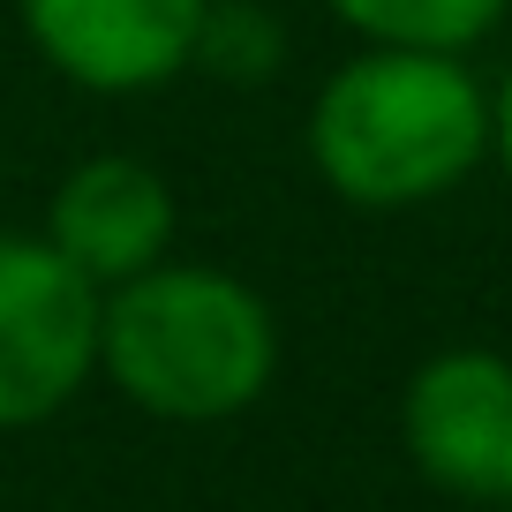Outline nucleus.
Returning a JSON list of instances; mask_svg holds the SVG:
<instances>
[{
  "label": "nucleus",
  "mask_w": 512,
  "mask_h": 512,
  "mask_svg": "<svg viewBox=\"0 0 512 512\" xmlns=\"http://www.w3.org/2000/svg\"><path fill=\"white\" fill-rule=\"evenodd\" d=\"M490 151V98L460 53L369 46L317 91L309 159L347 204L400 211L445 196Z\"/></svg>",
  "instance_id": "f257e3e1"
},
{
  "label": "nucleus",
  "mask_w": 512,
  "mask_h": 512,
  "mask_svg": "<svg viewBox=\"0 0 512 512\" xmlns=\"http://www.w3.org/2000/svg\"><path fill=\"white\" fill-rule=\"evenodd\" d=\"M272 362V309L211 264H151L98 294V369L144 415L226 422L264 400Z\"/></svg>",
  "instance_id": "f03ea898"
},
{
  "label": "nucleus",
  "mask_w": 512,
  "mask_h": 512,
  "mask_svg": "<svg viewBox=\"0 0 512 512\" xmlns=\"http://www.w3.org/2000/svg\"><path fill=\"white\" fill-rule=\"evenodd\" d=\"M98 369V279L53 241L0 234V430L61 415Z\"/></svg>",
  "instance_id": "7ed1b4c3"
},
{
  "label": "nucleus",
  "mask_w": 512,
  "mask_h": 512,
  "mask_svg": "<svg viewBox=\"0 0 512 512\" xmlns=\"http://www.w3.org/2000/svg\"><path fill=\"white\" fill-rule=\"evenodd\" d=\"M407 460L422 482L467 497V505H512V362L505 354H437L415 369L400 407Z\"/></svg>",
  "instance_id": "20e7f679"
},
{
  "label": "nucleus",
  "mask_w": 512,
  "mask_h": 512,
  "mask_svg": "<svg viewBox=\"0 0 512 512\" xmlns=\"http://www.w3.org/2000/svg\"><path fill=\"white\" fill-rule=\"evenodd\" d=\"M211 0H23L31 46L83 91H151L196 61Z\"/></svg>",
  "instance_id": "39448f33"
},
{
  "label": "nucleus",
  "mask_w": 512,
  "mask_h": 512,
  "mask_svg": "<svg viewBox=\"0 0 512 512\" xmlns=\"http://www.w3.org/2000/svg\"><path fill=\"white\" fill-rule=\"evenodd\" d=\"M46 241L76 264L98 287H121V279L151 272L174 241V196L151 174L144 159H83L76 174L53 189V219Z\"/></svg>",
  "instance_id": "423d86ee"
},
{
  "label": "nucleus",
  "mask_w": 512,
  "mask_h": 512,
  "mask_svg": "<svg viewBox=\"0 0 512 512\" xmlns=\"http://www.w3.org/2000/svg\"><path fill=\"white\" fill-rule=\"evenodd\" d=\"M324 8L347 31H362L369 46H430V53H467L505 16V0H324Z\"/></svg>",
  "instance_id": "0eeeda50"
},
{
  "label": "nucleus",
  "mask_w": 512,
  "mask_h": 512,
  "mask_svg": "<svg viewBox=\"0 0 512 512\" xmlns=\"http://www.w3.org/2000/svg\"><path fill=\"white\" fill-rule=\"evenodd\" d=\"M490 144H497V166L512 174V68H505V83H497V98H490Z\"/></svg>",
  "instance_id": "6e6552de"
},
{
  "label": "nucleus",
  "mask_w": 512,
  "mask_h": 512,
  "mask_svg": "<svg viewBox=\"0 0 512 512\" xmlns=\"http://www.w3.org/2000/svg\"><path fill=\"white\" fill-rule=\"evenodd\" d=\"M505 512H512V505H505Z\"/></svg>",
  "instance_id": "1a4fd4ad"
}]
</instances>
